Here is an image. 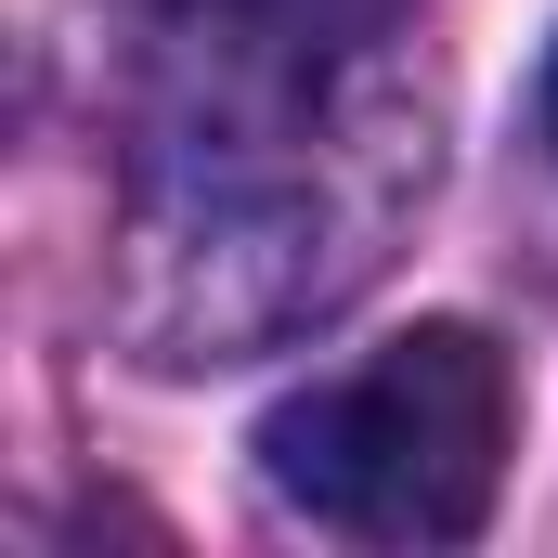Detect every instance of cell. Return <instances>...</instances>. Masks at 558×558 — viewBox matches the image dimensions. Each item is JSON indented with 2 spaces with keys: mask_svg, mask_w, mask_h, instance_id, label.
<instances>
[{
  "mask_svg": "<svg viewBox=\"0 0 558 558\" xmlns=\"http://www.w3.org/2000/svg\"><path fill=\"white\" fill-rule=\"evenodd\" d=\"M507 351L481 325H416L260 416V481L351 546H468L507 481Z\"/></svg>",
  "mask_w": 558,
  "mask_h": 558,
  "instance_id": "obj_2",
  "label": "cell"
},
{
  "mask_svg": "<svg viewBox=\"0 0 558 558\" xmlns=\"http://www.w3.org/2000/svg\"><path fill=\"white\" fill-rule=\"evenodd\" d=\"M118 274L143 364H234L325 325L428 195L403 0H105Z\"/></svg>",
  "mask_w": 558,
  "mask_h": 558,
  "instance_id": "obj_1",
  "label": "cell"
},
{
  "mask_svg": "<svg viewBox=\"0 0 558 558\" xmlns=\"http://www.w3.org/2000/svg\"><path fill=\"white\" fill-rule=\"evenodd\" d=\"M546 143H558V65H546Z\"/></svg>",
  "mask_w": 558,
  "mask_h": 558,
  "instance_id": "obj_3",
  "label": "cell"
}]
</instances>
